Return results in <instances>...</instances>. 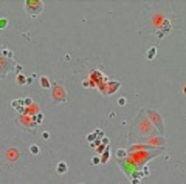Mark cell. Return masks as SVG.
<instances>
[{
  "label": "cell",
  "instance_id": "cell-7",
  "mask_svg": "<svg viewBox=\"0 0 186 184\" xmlns=\"http://www.w3.org/2000/svg\"><path fill=\"white\" fill-rule=\"evenodd\" d=\"M31 152L37 155V153H39V147H37V145H31Z\"/></svg>",
  "mask_w": 186,
  "mask_h": 184
},
{
  "label": "cell",
  "instance_id": "cell-2",
  "mask_svg": "<svg viewBox=\"0 0 186 184\" xmlns=\"http://www.w3.org/2000/svg\"><path fill=\"white\" fill-rule=\"evenodd\" d=\"M147 115H149V116H150V119L155 122V125L158 127V130H163V122H161V119H160L158 113H155V112H147Z\"/></svg>",
  "mask_w": 186,
  "mask_h": 184
},
{
  "label": "cell",
  "instance_id": "cell-4",
  "mask_svg": "<svg viewBox=\"0 0 186 184\" xmlns=\"http://www.w3.org/2000/svg\"><path fill=\"white\" fill-rule=\"evenodd\" d=\"M40 85L44 87V88H50V80H48V77H40Z\"/></svg>",
  "mask_w": 186,
  "mask_h": 184
},
{
  "label": "cell",
  "instance_id": "cell-1",
  "mask_svg": "<svg viewBox=\"0 0 186 184\" xmlns=\"http://www.w3.org/2000/svg\"><path fill=\"white\" fill-rule=\"evenodd\" d=\"M42 8H44L42 2H27L25 3V10H27L30 17H36L37 14H40Z\"/></svg>",
  "mask_w": 186,
  "mask_h": 184
},
{
  "label": "cell",
  "instance_id": "cell-6",
  "mask_svg": "<svg viewBox=\"0 0 186 184\" xmlns=\"http://www.w3.org/2000/svg\"><path fill=\"white\" fill-rule=\"evenodd\" d=\"M23 82H25V77H23L22 74H19V77H17V84H20V85H22Z\"/></svg>",
  "mask_w": 186,
  "mask_h": 184
},
{
  "label": "cell",
  "instance_id": "cell-8",
  "mask_svg": "<svg viewBox=\"0 0 186 184\" xmlns=\"http://www.w3.org/2000/svg\"><path fill=\"white\" fill-rule=\"evenodd\" d=\"M126 104V99H120V105H124Z\"/></svg>",
  "mask_w": 186,
  "mask_h": 184
},
{
  "label": "cell",
  "instance_id": "cell-5",
  "mask_svg": "<svg viewBox=\"0 0 186 184\" xmlns=\"http://www.w3.org/2000/svg\"><path fill=\"white\" fill-rule=\"evenodd\" d=\"M155 48H150L149 51H147V59H154V56H155Z\"/></svg>",
  "mask_w": 186,
  "mask_h": 184
},
{
  "label": "cell",
  "instance_id": "cell-9",
  "mask_svg": "<svg viewBox=\"0 0 186 184\" xmlns=\"http://www.w3.org/2000/svg\"><path fill=\"white\" fill-rule=\"evenodd\" d=\"M183 93H184V95H186V87H184V88H183Z\"/></svg>",
  "mask_w": 186,
  "mask_h": 184
},
{
  "label": "cell",
  "instance_id": "cell-3",
  "mask_svg": "<svg viewBox=\"0 0 186 184\" xmlns=\"http://www.w3.org/2000/svg\"><path fill=\"white\" fill-rule=\"evenodd\" d=\"M67 172V164L65 162H59L57 164V173H65Z\"/></svg>",
  "mask_w": 186,
  "mask_h": 184
}]
</instances>
